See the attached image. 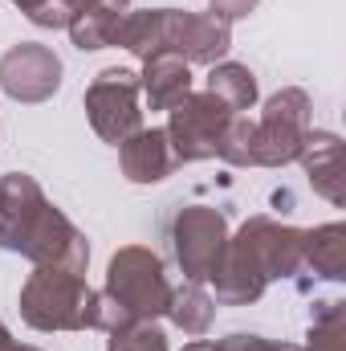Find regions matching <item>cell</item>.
Listing matches in <instances>:
<instances>
[{"label":"cell","instance_id":"cell-1","mask_svg":"<svg viewBox=\"0 0 346 351\" xmlns=\"http://www.w3.org/2000/svg\"><path fill=\"white\" fill-rule=\"evenodd\" d=\"M302 269V229L273 217H249L237 237H228L208 282H216V302L249 306L265 294L269 282L293 278Z\"/></svg>","mask_w":346,"mask_h":351},{"label":"cell","instance_id":"cell-2","mask_svg":"<svg viewBox=\"0 0 346 351\" xmlns=\"http://www.w3.org/2000/svg\"><path fill=\"white\" fill-rule=\"evenodd\" d=\"M94 298L86 274L37 265L21 286V319L33 331H94Z\"/></svg>","mask_w":346,"mask_h":351},{"label":"cell","instance_id":"cell-3","mask_svg":"<svg viewBox=\"0 0 346 351\" xmlns=\"http://www.w3.org/2000/svg\"><path fill=\"white\" fill-rule=\"evenodd\" d=\"M172 282L163 258L147 245H127L106 265V294L131 315V319H159L172 306Z\"/></svg>","mask_w":346,"mask_h":351},{"label":"cell","instance_id":"cell-4","mask_svg":"<svg viewBox=\"0 0 346 351\" xmlns=\"http://www.w3.org/2000/svg\"><path fill=\"white\" fill-rule=\"evenodd\" d=\"M314 123V106H310V94L297 86L277 90L261 119H253V168H285L302 156L306 139H310V127Z\"/></svg>","mask_w":346,"mask_h":351},{"label":"cell","instance_id":"cell-5","mask_svg":"<svg viewBox=\"0 0 346 351\" xmlns=\"http://www.w3.org/2000/svg\"><path fill=\"white\" fill-rule=\"evenodd\" d=\"M139 74L127 66L102 70L86 90V114L98 139L106 143H127L135 131H143V110H139Z\"/></svg>","mask_w":346,"mask_h":351},{"label":"cell","instance_id":"cell-6","mask_svg":"<svg viewBox=\"0 0 346 351\" xmlns=\"http://www.w3.org/2000/svg\"><path fill=\"white\" fill-rule=\"evenodd\" d=\"M228 245V221L220 208L187 204L172 221V254L187 282H208Z\"/></svg>","mask_w":346,"mask_h":351},{"label":"cell","instance_id":"cell-7","mask_svg":"<svg viewBox=\"0 0 346 351\" xmlns=\"http://www.w3.org/2000/svg\"><path fill=\"white\" fill-rule=\"evenodd\" d=\"M168 114H172V119H168L163 131H168V139H172L179 164L212 160L216 147H220V139H224V127H228V119H232V110H228L216 94H208V90L187 94L183 102H175Z\"/></svg>","mask_w":346,"mask_h":351},{"label":"cell","instance_id":"cell-8","mask_svg":"<svg viewBox=\"0 0 346 351\" xmlns=\"http://www.w3.org/2000/svg\"><path fill=\"white\" fill-rule=\"evenodd\" d=\"M0 90L12 102H49L62 90V58L41 41H21L0 58Z\"/></svg>","mask_w":346,"mask_h":351},{"label":"cell","instance_id":"cell-9","mask_svg":"<svg viewBox=\"0 0 346 351\" xmlns=\"http://www.w3.org/2000/svg\"><path fill=\"white\" fill-rule=\"evenodd\" d=\"M21 254L33 265H57V269H70V274H86L90 265V241L86 233L53 204H45L21 245Z\"/></svg>","mask_w":346,"mask_h":351},{"label":"cell","instance_id":"cell-10","mask_svg":"<svg viewBox=\"0 0 346 351\" xmlns=\"http://www.w3.org/2000/svg\"><path fill=\"white\" fill-rule=\"evenodd\" d=\"M45 192L29 172H8L0 176V250L21 254L37 213L45 208Z\"/></svg>","mask_w":346,"mask_h":351},{"label":"cell","instance_id":"cell-11","mask_svg":"<svg viewBox=\"0 0 346 351\" xmlns=\"http://www.w3.org/2000/svg\"><path fill=\"white\" fill-rule=\"evenodd\" d=\"M175 37H179V8H143V12L122 16L114 45L147 62L159 53H175Z\"/></svg>","mask_w":346,"mask_h":351},{"label":"cell","instance_id":"cell-12","mask_svg":"<svg viewBox=\"0 0 346 351\" xmlns=\"http://www.w3.org/2000/svg\"><path fill=\"white\" fill-rule=\"evenodd\" d=\"M118 164L131 184H159L179 168L175 147L163 127H143L127 143H118Z\"/></svg>","mask_w":346,"mask_h":351},{"label":"cell","instance_id":"cell-13","mask_svg":"<svg viewBox=\"0 0 346 351\" xmlns=\"http://www.w3.org/2000/svg\"><path fill=\"white\" fill-rule=\"evenodd\" d=\"M302 168L310 176L314 192L326 196L330 204H346V152H343V139L330 135V131H310L306 147H302Z\"/></svg>","mask_w":346,"mask_h":351},{"label":"cell","instance_id":"cell-14","mask_svg":"<svg viewBox=\"0 0 346 351\" xmlns=\"http://www.w3.org/2000/svg\"><path fill=\"white\" fill-rule=\"evenodd\" d=\"M232 45V25L220 21L216 12H179V37H175V58L187 66H216Z\"/></svg>","mask_w":346,"mask_h":351},{"label":"cell","instance_id":"cell-15","mask_svg":"<svg viewBox=\"0 0 346 351\" xmlns=\"http://www.w3.org/2000/svg\"><path fill=\"white\" fill-rule=\"evenodd\" d=\"M139 90H143L151 110H172L175 102H183L191 94V66L175 53L147 58L143 74H139Z\"/></svg>","mask_w":346,"mask_h":351},{"label":"cell","instance_id":"cell-16","mask_svg":"<svg viewBox=\"0 0 346 351\" xmlns=\"http://www.w3.org/2000/svg\"><path fill=\"white\" fill-rule=\"evenodd\" d=\"M131 12V0H98V4H90L82 12H74L70 16V41L78 45V49H106V45H114V37H118V25H122V16Z\"/></svg>","mask_w":346,"mask_h":351},{"label":"cell","instance_id":"cell-17","mask_svg":"<svg viewBox=\"0 0 346 351\" xmlns=\"http://www.w3.org/2000/svg\"><path fill=\"white\" fill-rule=\"evenodd\" d=\"M302 265H310L326 282H343L346 278V225L343 221H330V225H318V229L302 233Z\"/></svg>","mask_w":346,"mask_h":351},{"label":"cell","instance_id":"cell-18","mask_svg":"<svg viewBox=\"0 0 346 351\" xmlns=\"http://www.w3.org/2000/svg\"><path fill=\"white\" fill-rule=\"evenodd\" d=\"M168 319L183 335L200 339L212 331V319H216V298L200 286V282H183L179 290H172V306H168Z\"/></svg>","mask_w":346,"mask_h":351},{"label":"cell","instance_id":"cell-19","mask_svg":"<svg viewBox=\"0 0 346 351\" xmlns=\"http://www.w3.org/2000/svg\"><path fill=\"white\" fill-rule=\"evenodd\" d=\"M208 94H216L232 114L237 110H253L257 106V78L241 62H216L212 74H208Z\"/></svg>","mask_w":346,"mask_h":351},{"label":"cell","instance_id":"cell-20","mask_svg":"<svg viewBox=\"0 0 346 351\" xmlns=\"http://www.w3.org/2000/svg\"><path fill=\"white\" fill-rule=\"evenodd\" d=\"M302 351H346V311H343L338 298L318 302L314 323H310V335H306V348Z\"/></svg>","mask_w":346,"mask_h":351},{"label":"cell","instance_id":"cell-21","mask_svg":"<svg viewBox=\"0 0 346 351\" xmlns=\"http://www.w3.org/2000/svg\"><path fill=\"white\" fill-rule=\"evenodd\" d=\"M106 351H168V335L155 319H135V323L110 331Z\"/></svg>","mask_w":346,"mask_h":351},{"label":"cell","instance_id":"cell-22","mask_svg":"<svg viewBox=\"0 0 346 351\" xmlns=\"http://www.w3.org/2000/svg\"><path fill=\"white\" fill-rule=\"evenodd\" d=\"M216 156L224 164H232V168H253V119L249 114H232L228 119Z\"/></svg>","mask_w":346,"mask_h":351},{"label":"cell","instance_id":"cell-23","mask_svg":"<svg viewBox=\"0 0 346 351\" xmlns=\"http://www.w3.org/2000/svg\"><path fill=\"white\" fill-rule=\"evenodd\" d=\"M212 351H297V348H293V343H281V339H265V335H245V331H237V335L212 343Z\"/></svg>","mask_w":346,"mask_h":351},{"label":"cell","instance_id":"cell-24","mask_svg":"<svg viewBox=\"0 0 346 351\" xmlns=\"http://www.w3.org/2000/svg\"><path fill=\"white\" fill-rule=\"evenodd\" d=\"M29 21H33L37 29H66V25H70V8H66L62 0H45V4H37V8L29 12Z\"/></svg>","mask_w":346,"mask_h":351},{"label":"cell","instance_id":"cell-25","mask_svg":"<svg viewBox=\"0 0 346 351\" xmlns=\"http://www.w3.org/2000/svg\"><path fill=\"white\" fill-rule=\"evenodd\" d=\"M257 4H261V0H212V12H216L220 21H228V25H232V21H241V16H249Z\"/></svg>","mask_w":346,"mask_h":351},{"label":"cell","instance_id":"cell-26","mask_svg":"<svg viewBox=\"0 0 346 351\" xmlns=\"http://www.w3.org/2000/svg\"><path fill=\"white\" fill-rule=\"evenodd\" d=\"M16 348H21V343H16V339L8 335V327L0 323V351H16Z\"/></svg>","mask_w":346,"mask_h":351},{"label":"cell","instance_id":"cell-27","mask_svg":"<svg viewBox=\"0 0 346 351\" xmlns=\"http://www.w3.org/2000/svg\"><path fill=\"white\" fill-rule=\"evenodd\" d=\"M62 4H66L70 16H74V12H82V8H90V4H98V0H62Z\"/></svg>","mask_w":346,"mask_h":351},{"label":"cell","instance_id":"cell-28","mask_svg":"<svg viewBox=\"0 0 346 351\" xmlns=\"http://www.w3.org/2000/svg\"><path fill=\"white\" fill-rule=\"evenodd\" d=\"M12 4H16V8H21V12H25V16H29V12H33V8H37V4H45V0H12Z\"/></svg>","mask_w":346,"mask_h":351},{"label":"cell","instance_id":"cell-29","mask_svg":"<svg viewBox=\"0 0 346 351\" xmlns=\"http://www.w3.org/2000/svg\"><path fill=\"white\" fill-rule=\"evenodd\" d=\"M183 351H212V343H208V339H196V343H187Z\"/></svg>","mask_w":346,"mask_h":351},{"label":"cell","instance_id":"cell-30","mask_svg":"<svg viewBox=\"0 0 346 351\" xmlns=\"http://www.w3.org/2000/svg\"><path fill=\"white\" fill-rule=\"evenodd\" d=\"M16 351H41V348H16Z\"/></svg>","mask_w":346,"mask_h":351}]
</instances>
